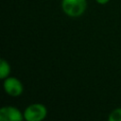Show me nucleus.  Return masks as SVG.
I'll return each instance as SVG.
<instances>
[{
  "label": "nucleus",
  "mask_w": 121,
  "mask_h": 121,
  "mask_svg": "<svg viewBox=\"0 0 121 121\" xmlns=\"http://www.w3.org/2000/svg\"><path fill=\"white\" fill-rule=\"evenodd\" d=\"M61 8L63 12L69 17L81 16L87 8L86 0H61Z\"/></svg>",
  "instance_id": "nucleus-1"
},
{
  "label": "nucleus",
  "mask_w": 121,
  "mask_h": 121,
  "mask_svg": "<svg viewBox=\"0 0 121 121\" xmlns=\"http://www.w3.org/2000/svg\"><path fill=\"white\" fill-rule=\"evenodd\" d=\"M47 109L42 103H33L27 106L24 112V119L26 121H42L46 117Z\"/></svg>",
  "instance_id": "nucleus-2"
},
{
  "label": "nucleus",
  "mask_w": 121,
  "mask_h": 121,
  "mask_svg": "<svg viewBox=\"0 0 121 121\" xmlns=\"http://www.w3.org/2000/svg\"><path fill=\"white\" fill-rule=\"evenodd\" d=\"M3 87L5 92L11 96H19L23 94L24 91V86L22 82L14 77H8L7 78H5Z\"/></svg>",
  "instance_id": "nucleus-3"
},
{
  "label": "nucleus",
  "mask_w": 121,
  "mask_h": 121,
  "mask_svg": "<svg viewBox=\"0 0 121 121\" xmlns=\"http://www.w3.org/2000/svg\"><path fill=\"white\" fill-rule=\"evenodd\" d=\"M24 114L19 109L13 106H4L0 109V120L1 121H22Z\"/></svg>",
  "instance_id": "nucleus-4"
},
{
  "label": "nucleus",
  "mask_w": 121,
  "mask_h": 121,
  "mask_svg": "<svg viewBox=\"0 0 121 121\" xmlns=\"http://www.w3.org/2000/svg\"><path fill=\"white\" fill-rule=\"evenodd\" d=\"M9 74H10V66L6 60L2 59L0 63V78L5 79L9 76Z\"/></svg>",
  "instance_id": "nucleus-5"
},
{
  "label": "nucleus",
  "mask_w": 121,
  "mask_h": 121,
  "mask_svg": "<svg viewBox=\"0 0 121 121\" xmlns=\"http://www.w3.org/2000/svg\"><path fill=\"white\" fill-rule=\"evenodd\" d=\"M108 119L110 121H121V108L115 109L109 114Z\"/></svg>",
  "instance_id": "nucleus-6"
},
{
  "label": "nucleus",
  "mask_w": 121,
  "mask_h": 121,
  "mask_svg": "<svg viewBox=\"0 0 121 121\" xmlns=\"http://www.w3.org/2000/svg\"><path fill=\"white\" fill-rule=\"evenodd\" d=\"M109 1H110V0H95V2H96V3H98V4H100V5L107 4Z\"/></svg>",
  "instance_id": "nucleus-7"
}]
</instances>
